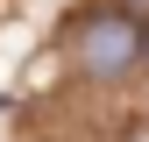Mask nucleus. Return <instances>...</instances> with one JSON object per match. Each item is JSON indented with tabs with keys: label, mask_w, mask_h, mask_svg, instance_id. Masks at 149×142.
Segmentation results:
<instances>
[{
	"label": "nucleus",
	"mask_w": 149,
	"mask_h": 142,
	"mask_svg": "<svg viewBox=\"0 0 149 142\" xmlns=\"http://www.w3.org/2000/svg\"><path fill=\"white\" fill-rule=\"evenodd\" d=\"M149 57V22H135L128 7H100L78 22V64L92 78H128Z\"/></svg>",
	"instance_id": "nucleus-1"
}]
</instances>
